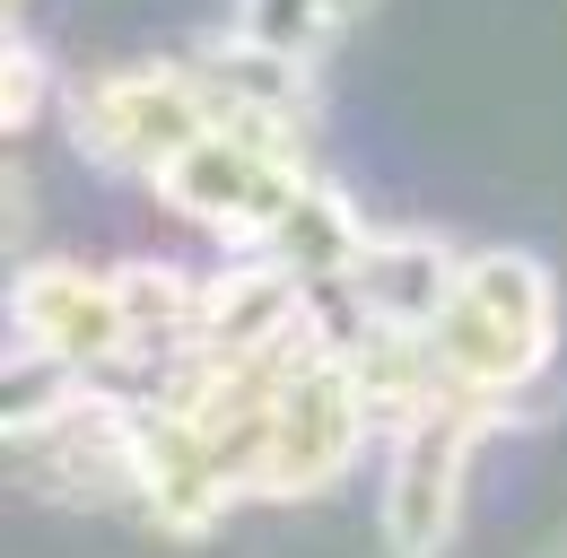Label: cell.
I'll return each instance as SVG.
<instances>
[{
  "label": "cell",
  "instance_id": "cell-2",
  "mask_svg": "<svg viewBox=\"0 0 567 558\" xmlns=\"http://www.w3.org/2000/svg\"><path fill=\"white\" fill-rule=\"evenodd\" d=\"M367 18V0H236V35L262 44V53H288V62L315 70V53H332Z\"/></svg>",
  "mask_w": 567,
  "mask_h": 558
},
{
  "label": "cell",
  "instance_id": "cell-3",
  "mask_svg": "<svg viewBox=\"0 0 567 558\" xmlns=\"http://www.w3.org/2000/svg\"><path fill=\"white\" fill-rule=\"evenodd\" d=\"M35 96H44V62L27 53V35H9V132L35 123Z\"/></svg>",
  "mask_w": 567,
  "mask_h": 558
},
{
  "label": "cell",
  "instance_id": "cell-1",
  "mask_svg": "<svg viewBox=\"0 0 567 558\" xmlns=\"http://www.w3.org/2000/svg\"><path fill=\"white\" fill-rule=\"evenodd\" d=\"M427 358L445 393H472V402L515 393L550 358V279L524 254H472L427 323Z\"/></svg>",
  "mask_w": 567,
  "mask_h": 558
}]
</instances>
